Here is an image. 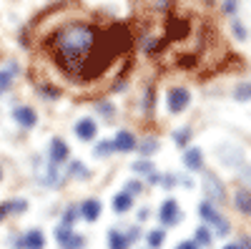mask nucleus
<instances>
[{
	"label": "nucleus",
	"instance_id": "f257e3e1",
	"mask_svg": "<svg viewBox=\"0 0 251 249\" xmlns=\"http://www.w3.org/2000/svg\"><path fill=\"white\" fill-rule=\"evenodd\" d=\"M46 48L71 81L86 83L100 78L118 53L131 48V33L126 26H113L103 33L86 20H68L48 35Z\"/></svg>",
	"mask_w": 251,
	"mask_h": 249
},
{
	"label": "nucleus",
	"instance_id": "f03ea898",
	"mask_svg": "<svg viewBox=\"0 0 251 249\" xmlns=\"http://www.w3.org/2000/svg\"><path fill=\"white\" fill-rule=\"evenodd\" d=\"M55 239L60 244V249H83V237L80 234H73L71 226H58L55 229Z\"/></svg>",
	"mask_w": 251,
	"mask_h": 249
},
{
	"label": "nucleus",
	"instance_id": "7ed1b4c3",
	"mask_svg": "<svg viewBox=\"0 0 251 249\" xmlns=\"http://www.w3.org/2000/svg\"><path fill=\"white\" fill-rule=\"evenodd\" d=\"M199 214H201L208 224H211V226H216V232H219V234H226V232H228L226 219H224L221 214H216V209H214V206L208 204V201H203V204L199 206Z\"/></svg>",
	"mask_w": 251,
	"mask_h": 249
},
{
	"label": "nucleus",
	"instance_id": "20e7f679",
	"mask_svg": "<svg viewBox=\"0 0 251 249\" xmlns=\"http://www.w3.org/2000/svg\"><path fill=\"white\" fill-rule=\"evenodd\" d=\"M188 101H191V93H188L186 88L176 86L169 91V111L171 113H181L186 106H188Z\"/></svg>",
	"mask_w": 251,
	"mask_h": 249
},
{
	"label": "nucleus",
	"instance_id": "39448f33",
	"mask_svg": "<svg viewBox=\"0 0 251 249\" xmlns=\"http://www.w3.org/2000/svg\"><path fill=\"white\" fill-rule=\"evenodd\" d=\"M158 219H161L163 224H178V221H181V212H178L176 199H166V201H163L161 212H158Z\"/></svg>",
	"mask_w": 251,
	"mask_h": 249
},
{
	"label": "nucleus",
	"instance_id": "423d86ee",
	"mask_svg": "<svg viewBox=\"0 0 251 249\" xmlns=\"http://www.w3.org/2000/svg\"><path fill=\"white\" fill-rule=\"evenodd\" d=\"M15 247L18 249H43L46 247V237H43V232H40V229H33L23 239H18Z\"/></svg>",
	"mask_w": 251,
	"mask_h": 249
},
{
	"label": "nucleus",
	"instance_id": "0eeeda50",
	"mask_svg": "<svg viewBox=\"0 0 251 249\" xmlns=\"http://www.w3.org/2000/svg\"><path fill=\"white\" fill-rule=\"evenodd\" d=\"M203 189H206V194H208V199H211V201H224V199H226V192H224L221 181L214 179L211 174L203 179Z\"/></svg>",
	"mask_w": 251,
	"mask_h": 249
},
{
	"label": "nucleus",
	"instance_id": "6e6552de",
	"mask_svg": "<svg viewBox=\"0 0 251 249\" xmlns=\"http://www.w3.org/2000/svg\"><path fill=\"white\" fill-rule=\"evenodd\" d=\"M113 149H118V151H133L136 149V138L128 131H121L113 138Z\"/></svg>",
	"mask_w": 251,
	"mask_h": 249
},
{
	"label": "nucleus",
	"instance_id": "1a4fd4ad",
	"mask_svg": "<svg viewBox=\"0 0 251 249\" xmlns=\"http://www.w3.org/2000/svg\"><path fill=\"white\" fill-rule=\"evenodd\" d=\"M13 116H15L18 123H23V126H35V121H38L35 111L28 109V106H18V109L13 111Z\"/></svg>",
	"mask_w": 251,
	"mask_h": 249
},
{
	"label": "nucleus",
	"instance_id": "9d476101",
	"mask_svg": "<svg viewBox=\"0 0 251 249\" xmlns=\"http://www.w3.org/2000/svg\"><path fill=\"white\" fill-rule=\"evenodd\" d=\"M50 159H53L55 166L68 159V146H66V143H63L60 138H53V143H50Z\"/></svg>",
	"mask_w": 251,
	"mask_h": 249
},
{
	"label": "nucleus",
	"instance_id": "9b49d317",
	"mask_svg": "<svg viewBox=\"0 0 251 249\" xmlns=\"http://www.w3.org/2000/svg\"><path fill=\"white\" fill-rule=\"evenodd\" d=\"M75 134H78L83 141H91V138L96 136V121H91V118L78 121V123H75Z\"/></svg>",
	"mask_w": 251,
	"mask_h": 249
},
{
	"label": "nucleus",
	"instance_id": "f8f14e48",
	"mask_svg": "<svg viewBox=\"0 0 251 249\" xmlns=\"http://www.w3.org/2000/svg\"><path fill=\"white\" fill-rule=\"evenodd\" d=\"M234 204H236V209H239L241 214H251V192L239 189L236 196H234Z\"/></svg>",
	"mask_w": 251,
	"mask_h": 249
},
{
	"label": "nucleus",
	"instance_id": "ddd939ff",
	"mask_svg": "<svg viewBox=\"0 0 251 249\" xmlns=\"http://www.w3.org/2000/svg\"><path fill=\"white\" fill-rule=\"evenodd\" d=\"M83 217H86L88 221H96L100 217V201H96V199L83 201Z\"/></svg>",
	"mask_w": 251,
	"mask_h": 249
},
{
	"label": "nucleus",
	"instance_id": "4468645a",
	"mask_svg": "<svg viewBox=\"0 0 251 249\" xmlns=\"http://www.w3.org/2000/svg\"><path fill=\"white\" fill-rule=\"evenodd\" d=\"M183 164L188 166V169H201V164H203V154L199 149H188L186 156H183Z\"/></svg>",
	"mask_w": 251,
	"mask_h": 249
},
{
	"label": "nucleus",
	"instance_id": "2eb2a0df",
	"mask_svg": "<svg viewBox=\"0 0 251 249\" xmlns=\"http://www.w3.org/2000/svg\"><path fill=\"white\" fill-rule=\"evenodd\" d=\"M108 249H128V239H126L121 232L111 229L108 232Z\"/></svg>",
	"mask_w": 251,
	"mask_h": 249
},
{
	"label": "nucleus",
	"instance_id": "dca6fc26",
	"mask_svg": "<svg viewBox=\"0 0 251 249\" xmlns=\"http://www.w3.org/2000/svg\"><path fill=\"white\" fill-rule=\"evenodd\" d=\"M131 206H133V199H131V194H118L116 199H113V209L116 212H128L131 209Z\"/></svg>",
	"mask_w": 251,
	"mask_h": 249
},
{
	"label": "nucleus",
	"instance_id": "f3484780",
	"mask_svg": "<svg viewBox=\"0 0 251 249\" xmlns=\"http://www.w3.org/2000/svg\"><path fill=\"white\" fill-rule=\"evenodd\" d=\"M234 96H236V101H249L251 98V81H241L234 91Z\"/></svg>",
	"mask_w": 251,
	"mask_h": 249
},
{
	"label": "nucleus",
	"instance_id": "a211bd4d",
	"mask_svg": "<svg viewBox=\"0 0 251 249\" xmlns=\"http://www.w3.org/2000/svg\"><path fill=\"white\" fill-rule=\"evenodd\" d=\"M10 212H25V201H8V204H3L0 206V219H3L5 214H10Z\"/></svg>",
	"mask_w": 251,
	"mask_h": 249
},
{
	"label": "nucleus",
	"instance_id": "6ab92c4d",
	"mask_svg": "<svg viewBox=\"0 0 251 249\" xmlns=\"http://www.w3.org/2000/svg\"><path fill=\"white\" fill-rule=\"evenodd\" d=\"M10 81H13V68H8V71L0 73V93L10 88Z\"/></svg>",
	"mask_w": 251,
	"mask_h": 249
},
{
	"label": "nucleus",
	"instance_id": "aec40b11",
	"mask_svg": "<svg viewBox=\"0 0 251 249\" xmlns=\"http://www.w3.org/2000/svg\"><path fill=\"white\" fill-rule=\"evenodd\" d=\"M188 136H191V129H178V131L174 134V141L178 143V146H186V143H188Z\"/></svg>",
	"mask_w": 251,
	"mask_h": 249
},
{
	"label": "nucleus",
	"instance_id": "412c9836",
	"mask_svg": "<svg viewBox=\"0 0 251 249\" xmlns=\"http://www.w3.org/2000/svg\"><path fill=\"white\" fill-rule=\"evenodd\" d=\"M196 242L199 244H211V234H208L206 226H199V229H196Z\"/></svg>",
	"mask_w": 251,
	"mask_h": 249
},
{
	"label": "nucleus",
	"instance_id": "4be33fe9",
	"mask_svg": "<svg viewBox=\"0 0 251 249\" xmlns=\"http://www.w3.org/2000/svg\"><path fill=\"white\" fill-rule=\"evenodd\" d=\"M149 244H151V247H161V244H163V232H161V229H153V232L149 234Z\"/></svg>",
	"mask_w": 251,
	"mask_h": 249
},
{
	"label": "nucleus",
	"instance_id": "5701e85b",
	"mask_svg": "<svg viewBox=\"0 0 251 249\" xmlns=\"http://www.w3.org/2000/svg\"><path fill=\"white\" fill-rule=\"evenodd\" d=\"M151 169H153L151 161H138V164H133V171H138V174H149Z\"/></svg>",
	"mask_w": 251,
	"mask_h": 249
},
{
	"label": "nucleus",
	"instance_id": "b1692460",
	"mask_svg": "<svg viewBox=\"0 0 251 249\" xmlns=\"http://www.w3.org/2000/svg\"><path fill=\"white\" fill-rule=\"evenodd\" d=\"M108 151H113V141H103V143H98V146H96V154L98 156L108 154Z\"/></svg>",
	"mask_w": 251,
	"mask_h": 249
},
{
	"label": "nucleus",
	"instance_id": "393cba45",
	"mask_svg": "<svg viewBox=\"0 0 251 249\" xmlns=\"http://www.w3.org/2000/svg\"><path fill=\"white\" fill-rule=\"evenodd\" d=\"M231 28H234V33H236V38H239V40H244V38H246V28L239 23V20H234Z\"/></svg>",
	"mask_w": 251,
	"mask_h": 249
},
{
	"label": "nucleus",
	"instance_id": "a878e982",
	"mask_svg": "<svg viewBox=\"0 0 251 249\" xmlns=\"http://www.w3.org/2000/svg\"><path fill=\"white\" fill-rule=\"evenodd\" d=\"M75 206H71V209L66 212V219H63V226H73V219H75Z\"/></svg>",
	"mask_w": 251,
	"mask_h": 249
},
{
	"label": "nucleus",
	"instance_id": "bb28decb",
	"mask_svg": "<svg viewBox=\"0 0 251 249\" xmlns=\"http://www.w3.org/2000/svg\"><path fill=\"white\" fill-rule=\"evenodd\" d=\"M239 8V0H226V3H224V10L226 13H234Z\"/></svg>",
	"mask_w": 251,
	"mask_h": 249
},
{
	"label": "nucleus",
	"instance_id": "cd10ccee",
	"mask_svg": "<svg viewBox=\"0 0 251 249\" xmlns=\"http://www.w3.org/2000/svg\"><path fill=\"white\" fill-rule=\"evenodd\" d=\"M138 192H141V184L138 181H131L128 184V194H138Z\"/></svg>",
	"mask_w": 251,
	"mask_h": 249
},
{
	"label": "nucleus",
	"instance_id": "c85d7f7f",
	"mask_svg": "<svg viewBox=\"0 0 251 249\" xmlns=\"http://www.w3.org/2000/svg\"><path fill=\"white\" fill-rule=\"evenodd\" d=\"M153 149H156V141H149V143H143V146H141V151H146V154L153 151Z\"/></svg>",
	"mask_w": 251,
	"mask_h": 249
},
{
	"label": "nucleus",
	"instance_id": "c756f323",
	"mask_svg": "<svg viewBox=\"0 0 251 249\" xmlns=\"http://www.w3.org/2000/svg\"><path fill=\"white\" fill-rule=\"evenodd\" d=\"M176 249H199V247H196L194 242H181V244H178Z\"/></svg>",
	"mask_w": 251,
	"mask_h": 249
},
{
	"label": "nucleus",
	"instance_id": "7c9ffc66",
	"mask_svg": "<svg viewBox=\"0 0 251 249\" xmlns=\"http://www.w3.org/2000/svg\"><path fill=\"white\" fill-rule=\"evenodd\" d=\"M224 249H239V247H236V244H226Z\"/></svg>",
	"mask_w": 251,
	"mask_h": 249
}]
</instances>
